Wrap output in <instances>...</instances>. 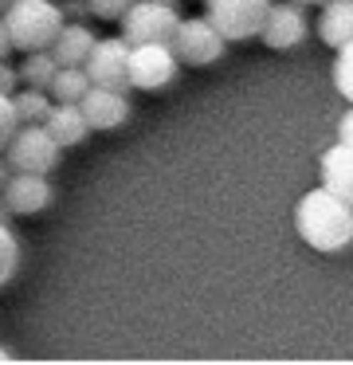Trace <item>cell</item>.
Masks as SVG:
<instances>
[{
  "label": "cell",
  "mask_w": 353,
  "mask_h": 365,
  "mask_svg": "<svg viewBox=\"0 0 353 365\" xmlns=\"http://www.w3.org/2000/svg\"><path fill=\"white\" fill-rule=\"evenodd\" d=\"M295 232L314 252H345L353 244V205L326 185L302 192L295 205Z\"/></svg>",
  "instance_id": "6da1fadb"
},
{
  "label": "cell",
  "mask_w": 353,
  "mask_h": 365,
  "mask_svg": "<svg viewBox=\"0 0 353 365\" xmlns=\"http://www.w3.org/2000/svg\"><path fill=\"white\" fill-rule=\"evenodd\" d=\"M67 24L59 12V0H12L4 12V28L16 51H39L51 48L59 28Z\"/></svg>",
  "instance_id": "7a4b0ae2"
},
{
  "label": "cell",
  "mask_w": 353,
  "mask_h": 365,
  "mask_svg": "<svg viewBox=\"0 0 353 365\" xmlns=\"http://www.w3.org/2000/svg\"><path fill=\"white\" fill-rule=\"evenodd\" d=\"M4 158L16 173H51L63 158V145L47 134L44 122H20L12 142L4 145Z\"/></svg>",
  "instance_id": "3957f363"
},
{
  "label": "cell",
  "mask_w": 353,
  "mask_h": 365,
  "mask_svg": "<svg viewBox=\"0 0 353 365\" xmlns=\"http://www.w3.org/2000/svg\"><path fill=\"white\" fill-rule=\"evenodd\" d=\"M169 48H173V56H177V63L208 67V63H216V59H224L227 40L216 32V24H212L208 16H185L177 24V32H173Z\"/></svg>",
  "instance_id": "277c9868"
},
{
  "label": "cell",
  "mask_w": 353,
  "mask_h": 365,
  "mask_svg": "<svg viewBox=\"0 0 353 365\" xmlns=\"http://www.w3.org/2000/svg\"><path fill=\"white\" fill-rule=\"evenodd\" d=\"M118 24H122L126 43H169L180 16L173 4H161V0H133Z\"/></svg>",
  "instance_id": "5b68a950"
},
{
  "label": "cell",
  "mask_w": 353,
  "mask_h": 365,
  "mask_svg": "<svg viewBox=\"0 0 353 365\" xmlns=\"http://www.w3.org/2000/svg\"><path fill=\"white\" fill-rule=\"evenodd\" d=\"M271 0H204V16L216 24V32L232 40H255L263 32V20Z\"/></svg>",
  "instance_id": "8992f818"
},
{
  "label": "cell",
  "mask_w": 353,
  "mask_h": 365,
  "mask_svg": "<svg viewBox=\"0 0 353 365\" xmlns=\"http://www.w3.org/2000/svg\"><path fill=\"white\" fill-rule=\"evenodd\" d=\"M177 75L169 43H130V91H165Z\"/></svg>",
  "instance_id": "52a82bcc"
},
{
  "label": "cell",
  "mask_w": 353,
  "mask_h": 365,
  "mask_svg": "<svg viewBox=\"0 0 353 365\" xmlns=\"http://www.w3.org/2000/svg\"><path fill=\"white\" fill-rule=\"evenodd\" d=\"M86 79L94 87H114V91H130V43L122 36H106L94 40L91 56H86Z\"/></svg>",
  "instance_id": "ba28073f"
},
{
  "label": "cell",
  "mask_w": 353,
  "mask_h": 365,
  "mask_svg": "<svg viewBox=\"0 0 353 365\" xmlns=\"http://www.w3.org/2000/svg\"><path fill=\"white\" fill-rule=\"evenodd\" d=\"M306 32H310V20H306V12H302L298 0H282V4L271 0L259 40H263L271 51H287V48H298V43L306 40Z\"/></svg>",
  "instance_id": "9c48e42d"
},
{
  "label": "cell",
  "mask_w": 353,
  "mask_h": 365,
  "mask_svg": "<svg viewBox=\"0 0 353 365\" xmlns=\"http://www.w3.org/2000/svg\"><path fill=\"white\" fill-rule=\"evenodd\" d=\"M78 110H83V118L91 130H118L130 118V98H126V91L94 87L91 83V87L83 91V98H78Z\"/></svg>",
  "instance_id": "30bf717a"
},
{
  "label": "cell",
  "mask_w": 353,
  "mask_h": 365,
  "mask_svg": "<svg viewBox=\"0 0 353 365\" xmlns=\"http://www.w3.org/2000/svg\"><path fill=\"white\" fill-rule=\"evenodd\" d=\"M0 192H4L12 216H39L55 200V189L47 181V173H12Z\"/></svg>",
  "instance_id": "8fae6325"
},
{
  "label": "cell",
  "mask_w": 353,
  "mask_h": 365,
  "mask_svg": "<svg viewBox=\"0 0 353 365\" xmlns=\"http://www.w3.org/2000/svg\"><path fill=\"white\" fill-rule=\"evenodd\" d=\"M318 173H322V185H326L329 192H337L342 200H349V205H353V145L349 142L337 138V142L322 153Z\"/></svg>",
  "instance_id": "7c38bea8"
},
{
  "label": "cell",
  "mask_w": 353,
  "mask_h": 365,
  "mask_svg": "<svg viewBox=\"0 0 353 365\" xmlns=\"http://www.w3.org/2000/svg\"><path fill=\"white\" fill-rule=\"evenodd\" d=\"M94 40H98V36L91 32L86 20H67L47 51L55 56V63H59V67H83L86 56H91V48H94Z\"/></svg>",
  "instance_id": "4fadbf2b"
},
{
  "label": "cell",
  "mask_w": 353,
  "mask_h": 365,
  "mask_svg": "<svg viewBox=\"0 0 353 365\" xmlns=\"http://www.w3.org/2000/svg\"><path fill=\"white\" fill-rule=\"evenodd\" d=\"M314 28H318V40L326 48H345L353 40V0H326Z\"/></svg>",
  "instance_id": "5bb4252c"
},
{
  "label": "cell",
  "mask_w": 353,
  "mask_h": 365,
  "mask_svg": "<svg viewBox=\"0 0 353 365\" xmlns=\"http://www.w3.org/2000/svg\"><path fill=\"white\" fill-rule=\"evenodd\" d=\"M47 134L55 138V142L63 145V150H71V145L86 142V134H91V126H86L83 110H78V103H55L51 114L44 118Z\"/></svg>",
  "instance_id": "9a60e30c"
},
{
  "label": "cell",
  "mask_w": 353,
  "mask_h": 365,
  "mask_svg": "<svg viewBox=\"0 0 353 365\" xmlns=\"http://www.w3.org/2000/svg\"><path fill=\"white\" fill-rule=\"evenodd\" d=\"M16 71H20L24 87L47 91V87H51V79H55V71H59V63H55V56L47 48H39V51H24V63L16 67Z\"/></svg>",
  "instance_id": "2e32d148"
},
{
  "label": "cell",
  "mask_w": 353,
  "mask_h": 365,
  "mask_svg": "<svg viewBox=\"0 0 353 365\" xmlns=\"http://www.w3.org/2000/svg\"><path fill=\"white\" fill-rule=\"evenodd\" d=\"M86 87H91L86 67H59L55 79H51V87H47V95H51L55 103H78Z\"/></svg>",
  "instance_id": "e0dca14e"
},
{
  "label": "cell",
  "mask_w": 353,
  "mask_h": 365,
  "mask_svg": "<svg viewBox=\"0 0 353 365\" xmlns=\"http://www.w3.org/2000/svg\"><path fill=\"white\" fill-rule=\"evenodd\" d=\"M12 106H16V118L20 122H44L47 114H51V95L47 91H39V87H16V95H12Z\"/></svg>",
  "instance_id": "ac0fdd59"
},
{
  "label": "cell",
  "mask_w": 353,
  "mask_h": 365,
  "mask_svg": "<svg viewBox=\"0 0 353 365\" xmlns=\"http://www.w3.org/2000/svg\"><path fill=\"white\" fill-rule=\"evenodd\" d=\"M16 271H20V240H16L12 224L0 220V287L12 283Z\"/></svg>",
  "instance_id": "d6986e66"
},
{
  "label": "cell",
  "mask_w": 353,
  "mask_h": 365,
  "mask_svg": "<svg viewBox=\"0 0 353 365\" xmlns=\"http://www.w3.org/2000/svg\"><path fill=\"white\" fill-rule=\"evenodd\" d=\"M334 87L345 103H353V40L345 48H337V59H334Z\"/></svg>",
  "instance_id": "ffe728a7"
},
{
  "label": "cell",
  "mask_w": 353,
  "mask_h": 365,
  "mask_svg": "<svg viewBox=\"0 0 353 365\" xmlns=\"http://www.w3.org/2000/svg\"><path fill=\"white\" fill-rule=\"evenodd\" d=\"M16 130H20V118H16L12 95H0V153H4V145H8V142H12Z\"/></svg>",
  "instance_id": "44dd1931"
},
{
  "label": "cell",
  "mask_w": 353,
  "mask_h": 365,
  "mask_svg": "<svg viewBox=\"0 0 353 365\" xmlns=\"http://www.w3.org/2000/svg\"><path fill=\"white\" fill-rule=\"evenodd\" d=\"M133 0H86V9H91V16L98 20H122V12L130 9Z\"/></svg>",
  "instance_id": "7402d4cb"
},
{
  "label": "cell",
  "mask_w": 353,
  "mask_h": 365,
  "mask_svg": "<svg viewBox=\"0 0 353 365\" xmlns=\"http://www.w3.org/2000/svg\"><path fill=\"white\" fill-rule=\"evenodd\" d=\"M16 87H20V71H16V63L0 59V95H16Z\"/></svg>",
  "instance_id": "603a6c76"
},
{
  "label": "cell",
  "mask_w": 353,
  "mask_h": 365,
  "mask_svg": "<svg viewBox=\"0 0 353 365\" xmlns=\"http://www.w3.org/2000/svg\"><path fill=\"white\" fill-rule=\"evenodd\" d=\"M59 12H63V20H86L91 16L86 0H59Z\"/></svg>",
  "instance_id": "cb8c5ba5"
},
{
  "label": "cell",
  "mask_w": 353,
  "mask_h": 365,
  "mask_svg": "<svg viewBox=\"0 0 353 365\" xmlns=\"http://www.w3.org/2000/svg\"><path fill=\"white\" fill-rule=\"evenodd\" d=\"M337 138L353 145V103H349V110L342 114V122H337Z\"/></svg>",
  "instance_id": "d4e9b609"
},
{
  "label": "cell",
  "mask_w": 353,
  "mask_h": 365,
  "mask_svg": "<svg viewBox=\"0 0 353 365\" xmlns=\"http://www.w3.org/2000/svg\"><path fill=\"white\" fill-rule=\"evenodd\" d=\"M12 40H8V28H4V16H0V59H8V56H12Z\"/></svg>",
  "instance_id": "484cf974"
},
{
  "label": "cell",
  "mask_w": 353,
  "mask_h": 365,
  "mask_svg": "<svg viewBox=\"0 0 353 365\" xmlns=\"http://www.w3.org/2000/svg\"><path fill=\"white\" fill-rule=\"evenodd\" d=\"M12 173H16V169L8 165V158H4V153H0V189H4V185H8V177H12Z\"/></svg>",
  "instance_id": "4316f807"
},
{
  "label": "cell",
  "mask_w": 353,
  "mask_h": 365,
  "mask_svg": "<svg viewBox=\"0 0 353 365\" xmlns=\"http://www.w3.org/2000/svg\"><path fill=\"white\" fill-rule=\"evenodd\" d=\"M0 220H4V224H12V208H8L4 192H0Z\"/></svg>",
  "instance_id": "83f0119b"
},
{
  "label": "cell",
  "mask_w": 353,
  "mask_h": 365,
  "mask_svg": "<svg viewBox=\"0 0 353 365\" xmlns=\"http://www.w3.org/2000/svg\"><path fill=\"white\" fill-rule=\"evenodd\" d=\"M298 4H302V9H306V4H326V0H298Z\"/></svg>",
  "instance_id": "f1b7e54d"
},
{
  "label": "cell",
  "mask_w": 353,
  "mask_h": 365,
  "mask_svg": "<svg viewBox=\"0 0 353 365\" xmlns=\"http://www.w3.org/2000/svg\"><path fill=\"white\" fill-rule=\"evenodd\" d=\"M8 4H12V0H0V16H4V12H8Z\"/></svg>",
  "instance_id": "f546056e"
},
{
  "label": "cell",
  "mask_w": 353,
  "mask_h": 365,
  "mask_svg": "<svg viewBox=\"0 0 353 365\" xmlns=\"http://www.w3.org/2000/svg\"><path fill=\"white\" fill-rule=\"evenodd\" d=\"M8 357H12V354H8V349H4V346H0V361H8Z\"/></svg>",
  "instance_id": "4dcf8cb0"
},
{
  "label": "cell",
  "mask_w": 353,
  "mask_h": 365,
  "mask_svg": "<svg viewBox=\"0 0 353 365\" xmlns=\"http://www.w3.org/2000/svg\"><path fill=\"white\" fill-rule=\"evenodd\" d=\"M161 4H173V9H177V4H180V0H161Z\"/></svg>",
  "instance_id": "1f68e13d"
}]
</instances>
